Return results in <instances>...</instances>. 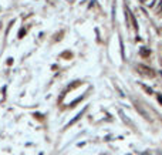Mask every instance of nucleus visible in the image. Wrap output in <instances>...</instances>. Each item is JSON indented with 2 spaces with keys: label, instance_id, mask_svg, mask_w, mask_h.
Masks as SVG:
<instances>
[{
  "label": "nucleus",
  "instance_id": "nucleus-1",
  "mask_svg": "<svg viewBox=\"0 0 162 155\" xmlns=\"http://www.w3.org/2000/svg\"><path fill=\"white\" fill-rule=\"evenodd\" d=\"M138 70L144 74V76H148V77H154V71L151 67H148L145 64H138Z\"/></svg>",
  "mask_w": 162,
  "mask_h": 155
},
{
  "label": "nucleus",
  "instance_id": "nucleus-2",
  "mask_svg": "<svg viewBox=\"0 0 162 155\" xmlns=\"http://www.w3.org/2000/svg\"><path fill=\"white\" fill-rule=\"evenodd\" d=\"M135 110H137V111H138V112H139V114L145 118V120H149V114H148V112H146L145 110L139 105V104H135Z\"/></svg>",
  "mask_w": 162,
  "mask_h": 155
},
{
  "label": "nucleus",
  "instance_id": "nucleus-3",
  "mask_svg": "<svg viewBox=\"0 0 162 155\" xmlns=\"http://www.w3.org/2000/svg\"><path fill=\"white\" fill-rule=\"evenodd\" d=\"M139 85H141V88H142L146 94H152V93H154V91H152V88H151V87H148V85H146V84H144V83H141Z\"/></svg>",
  "mask_w": 162,
  "mask_h": 155
},
{
  "label": "nucleus",
  "instance_id": "nucleus-4",
  "mask_svg": "<svg viewBox=\"0 0 162 155\" xmlns=\"http://www.w3.org/2000/svg\"><path fill=\"white\" fill-rule=\"evenodd\" d=\"M130 20H131V23H132V26H134V29H137V30H138V23H137V19H135V16H134V14H131V12H130Z\"/></svg>",
  "mask_w": 162,
  "mask_h": 155
},
{
  "label": "nucleus",
  "instance_id": "nucleus-5",
  "mask_svg": "<svg viewBox=\"0 0 162 155\" xmlns=\"http://www.w3.org/2000/svg\"><path fill=\"white\" fill-rule=\"evenodd\" d=\"M82 112H84V111H81V112H78V114H77V115L74 117V120H71V121L68 123V125H73L74 123H75V121H78V120L81 118V115H82Z\"/></svg>",
  "mask_w": 162,
  "mask_h": 155
},
{
  "label": "nucleus",
  "instance_id": "nucleus-6",
  "mask_svg": "<svg viewBox=\"0 0 162 155\" xmlns=\"http://www.w3.org/2000/svg\"><path fill=\"white\" fill-rule=\"evenodd\" d=\"M149 53H151V51H149L148 48H145V47H142V48H141V51H139V54H141L142 57H146V56H149Z\"/></svg>",
  "mask_w": 162,
  "mask_h": 155
},
{
  "label": "nucleus",
  "instance_id": "nucleus-7",
  "mask_svg": "<svg viewBox=\"0 0 162 155\" xmlns=\"http://www.w3.org/2000/svg\"><path fill=\"white\" fill-rule=\"evenodd\" d=\"M156 98H158V101L161 103V105H162V94H161V93H158V94H156Z\"/></svg>",
  "mask_w": 162,
  "mask_h": 155
},
{
  "label": "nucleus",
  "instance_id": "nucleus-8",
  "mask_svg": "<svg viewBox=\"0 0 162 155\" xmlns=\"http://www.w3.org/2000/svg\"><path fill=\"white\" fill-rule=\"evenodd\" d=\"M23 33H26V31H24V29H21V30H20V33H19V37H20V39L23 37Z\"/></svg>",
  "mask_w": 162,
  "mask_h": 155
},
{
  "label": "nucleus",
  "instance_id": "nucleus-9",
  "mask_svg": "<svg viewBox=\"0 0 162 155\" xmlns=\"http://www.w3.org/2000/svg\"><path fill=\"white\" fill-rule=\"evenodd\" d=\"M161 12H162V7H161Z\"/></svg>",
  "mask_w": 162,
  "mask_h": 155
}]
</instances>
